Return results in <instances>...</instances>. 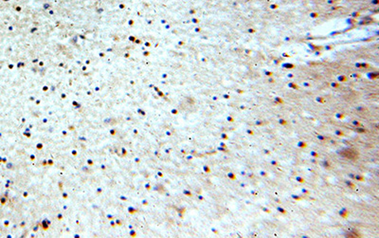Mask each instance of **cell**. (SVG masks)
Returning <instances> with one entry per match:
<instances>
[{
	"mask_svg": "<svg viewBox=\"0 0 379 238\" xmlns=\"http://www.w3.org/2000/svg\"><path fill=\"white\" fill-rule=\"evenodd\" d=\"M341 155L343 157H347V158H350V160H353V158H355V157L357 156V153H355L354 151H353V150H350V149L343 150V151L341 152Z\"/></svg>",
	"mask_w": 379,
	"mask_h": 238,
	"instance_id": "6da1fadb",
	"label": "cell"
}]
</instances>
